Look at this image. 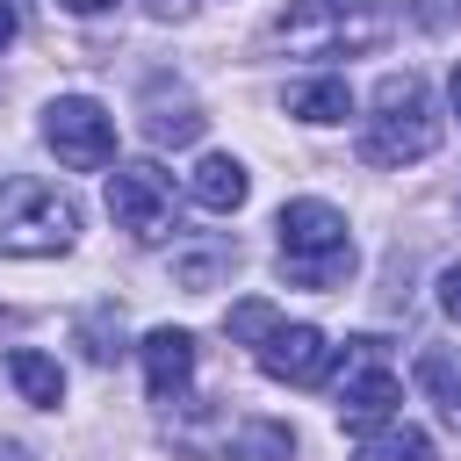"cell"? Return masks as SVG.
<instances>
[{"mask_svg": "<svg viewBox=\"0 0 461 461\" xmlns=\"http://www.w3.org/2000/svg\"><path fill=\"white\" fill-rule=\"evenodd\" d=\"M439 144V115H432V94L418 72H382L375 86V115L360 130V158L367 166H411Z\"/></svg>", "mask_w": 461, "mask_h": 461, "instance_id": "1", "label": "cell"}, {"mask_svg": "<svg viewBox=\"0 0 461 461\" xmlns=\"http://www.w3.org/2000/svg\"><path fill=\"white\" fill-rule=\"evenodd\" d=\"M274 238H281V274L295 288H339L353 274V238L331 202H281Z\"/></svg>", "mask_w": 461, "mask_h": 461, "instance_id": "2", "label": "cell"}, {"mask_svg": "<svg viewBox=\"0 0 461 461\" xmlns=\"http://www.w3.org/2000/svg\"><path fill=\"white\" fill-rule=\"evenodd\" d=\"M79 238V202L50 180H7L0 187V252L14 259H50Z\"/></svg>", "mask_w": 461, "mask_h": 461, "instance_id": "3", "label": "cell"}, {"mask_svg": "<svg viewBox=\"0 0 461 461\" xmlns=\"http://www.w3.org/2000/svg\"><path fill=\"white\" fill-rule=\"evenodd\" d=\"M274 36L288 50L339 58V50H375L389 36V14H382V0H288Z\"/></svg>", "mask_w": 461, "mask_h": 461, "instance_id": "4", "label": "cell"}, {"mask_svg": "<svg viewBox=\"0 0 461 461\" xmlns=\"http://www.w3.org/2000/svg\"><path fill=\"white\" fill-rule=\"evenodd\" d=\"M331 396H339V418H346L353 432L389 425L396 403H403V382H396V367H389V346H382V339H346V360H339V375H331Z\"/></svg>", "mask_w": 461, "mask_h": 461, "instance_id": "5", "label": "cell"}, {"mask_svg": "<svg viewBox=\"0 0 461 461\" xmlns=\"http://www.w3.org/2000/svg\"><path fill=\"white\" fill-rule=\"evenodd\" d=\"M108 216H115V230H130L137 245L173 238V230H180V223H173V173L151 166V158L115 166V173H108Z\"/></svg>", "mask_w": 461, "mask_h": 461, "instance_id": "6", "label": "cell"}, {"mask_svg": "<svg viewBox=\"0 0 461 461\" xmlns=\"http://www.w3.org/2000/svg\"><path fill=\"white\" fill-rule=\"evenodd\" d=\"M43 144L58 151V166L101 173V166L115 158V115H108L101 101H86V94H58V101L43 108Z\"/></svg>", "mask_w": 461, "mask_h": 461, "instance_id": "7", "label": "cell"}, {"mask_svg": "<svg viewBox=\"0 0 461 461\" xmlns=\"http://www.w3.org/2000/svg\"><path fill=\"white\" fill-rule=\"evenodd\" d=\"M259 375L288 382V389H317L331 375V339L317 324H274L267 346H259Z\"/></svg>", "mask_w": 461, "mask_h": 461, "instance_id": "8", "label": "cell"}, {"mask_svg": "<svg viewBox=\"0 0 461 461\" xmlns=\"http://www.w3.org/2000/svg\"><path fill=\"white\" fill-rule=\"evenodd\" d=\"M144 382H151V403H180V389L194 382V339L187 331H173V324H158V331H144Z\"/></svg>", "mask_w": 461, "mask_h": 461, "instance_id": "9", "label": "cell"}, {"mask_svg": "<svg viewBox=\"0 0 461 461\" xmlns=\"http://www.w3.org/2000/svg\"><path fill=\"white\" fill-rule=\"evenodd\" d=\"M144 137L151 144H194L202 137V101L173 79H151L144 86Z\"/></svg>", "mask_w": 461, "mask_h": 461, "instance_id": "10", "label": "cell"}, {"mask_svg": "<svg viewBox=\"0 0 461 461\" xmlns=\"http://www.w3.org/2000/svg\"><path fill=\"white\" fill-rule=\"evenodd\" d=\"M245 187H252V180H245V166H238L230 151H209V158L187 173V194H194L202 209H216V216H230V209L245 202Z\"/></svg>", "mask_w": 461, "mask_h": 461, "instance_id": "11", "label": "cell"}, {"mask_svg": "<svg viewBox=\"0 0 461 461\" xmlns=\"http://www.w3.org/2000/svg\"><path fill=\"white\" fill-rule=\"evenodd\" d=\"M7 382H14L22 403H36V411H58V403H65V367H58L50 353H36V346H14V353H7Z\"/></svg>", "mask_w": 461, "mask_h": 461, "instance_id": "12", "label": "cell"}, {"mask_svg": "<svg viewBox=\"0 0 461 461\" xmlns=\"http://www.w3.org/2000/svg\"><path fill=\"white\" fill-rule=\"evenodd\" d=\"M288 454H295V432L274 418H238L223 432V461H288Z\"/></svg>", "mask_w": 461, "mask_h": 461, "instance_id": "13", "label": "cell"}, {"mask_svg": "<svg viewBox=\"0 0 461 461\" xmlns=\"http://www.w3.org/2000/svg\"><path fill=\"white\" fill-rule=\"evenodd\" d=\"M288 115H303V122H346L353 115V86L346 79H303V86H288Z\"/></svg>", "mask_w": 461, "mask_h": 461, "instance_id": "14", "label": "cell"}, {"mask_svg": "<svg viewBox=\"0 0 461 461\" xmlns=\"http://www.w3.org/2000/svg\"><path fill=\"white\" fill-rule=\"evenodd\" d=\"M353 461H432V439H425L418 425H403V418H389V425H375V432H360V447H353Z\"/></svg>", "mask_w": 461, "mask_h": 461, "instance_id": "15", "label": "cell"}, {"mask_svg": "<svg viewBox=\"0 0 461 461\" xmlns=\"http://www.w3.org/2000/svg\"><path fill=\"white\" fill-rule=\"evenodd\" d=\"M72 339H79V353H86L94 367H115V360H122V317H115V303H94V310L72 324Z\"/></svg>", "mask_w": 461, "mask_h": 461, "instance_id": "16", "label": "cell"}, {"mask_svg": "<svg viewBox=\"0 0 461 461\" xmlns=\"http://www.w3.org/2000/svg\"><path fill=\"white\" fill-rule=\"evenodd\" d=\"M418 382L432 389L439 418H447V425L461 432V360H454V353H425V360H418Z\"/></svg>", "mask_w": 461, "mask_h": 461, "instance_id": "17", "label": "cell"}, {"mask_svg": "<svg viewBox=\"0 0 461 461\" xmlns=\"http://www.w3.org/2000/svg\"><path fill=\"white\" fill-rule=\"evenodd\" d=\"M274 324H281V310H274V303H259V295H252V303H230V317H223V331H230L238 346H252V353L267 346V331H274Z\"/></svg>", "mask_w": 461, "mask_h": 461, "instance_id": "18", "label": "cell"}, {"mask_svg": "<svg viewBox=\"0 0 461 461\" xmlns=\"http://www.w3.org/2000/svg\"><path fill=\"white\" fill-rule=\"evenodd\" d=\"M439 310H447V317L461 324V259H454V267L439 274Z\"/></svg>", "mask_w": 461, "mask_h": 461, "instance_id": "19", "label": "cell"}, {"mask_svg": "<svg viewBox=\"0 0 461 461\" xmlns=\"http://www.w3.org/2000/svg\"><path fill=\"white\" fill-rule=\"evenodd\" d=\"M14 29H22V14H14V0H0V50L14 43Z\"/></svg>", "mask_w": 461, "mask_h": 461, "instance_id": "20", "label": "cell"}, {"mask_svg": "<svg viewBox=\"0 0 461 461\" xmlns=\"http://www.w3.org/2000/svg\"><path fill=\"white\" fill-rule=\"evenodd\" d=\"M65 14H101V7H115V0H58Z\"/></svg>", "mask_w": 461, "mask_h": 461, "instance_id": "21", "label": "cell"}, {"mask_svg": "<svg viewBox=\"0 0 461 461\" xmlns=\"http://www.w3.org/2000/svg\"><path fill=\"white\" fill-rule=\"evenodd\" d=\"M447 94H454V115H461V65H454V79H447Z\"/></svg>", "mask_w": 461, "mask_h": 461, "instance_id": "22", "label": "cell"}, {"mask_svg": "<svg viewBox=\"0 0 461 461\" xmlns=\"http://www.w3.org/2000/svg\"><path fill=\"white\" fill-rule=\"evenodd\" d=\"M0 461H29V454H22V447H0Z\"/></svg>", "mask_w": 461, "mask_h": 461, "instance_id": "23", "label": "cell"}, {"mask_svg": "<svg viewBox=\"0 0 461 461\" xmlns=\"http://www.w3.org/2000/svg\"><path fill=\"white\" fill-rule=\"evenodd\" d=\"M151 7H173V0H151Z\"/></svg>", "mask_w": 461, "mask_h": 461, "instance_id": "24", "label": "cell"}]
</instances>
